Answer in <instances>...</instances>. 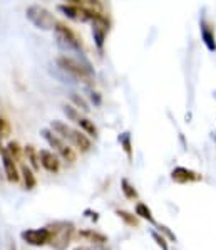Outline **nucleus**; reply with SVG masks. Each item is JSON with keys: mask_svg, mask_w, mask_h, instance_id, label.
I'll return each instance as SVG.
<instances>
[{"mask_svg": "<svg viewBox=\"0 0 216 250\" xmlns=\"http://www.w3.org/2000/svg\"><path fill=\"white\" fill-rule=\"evenodd\" d=\"M87 92H89V99H91L92 104H94V106H101L102 104V98H101V94H99L98 91L89 89Z\"/></svg>", "mask_w": 216, "mask_h": 250, "instance_id": "obj_27", "label": "nucleus"}, {"mask_svg": "<svg viewBox=\"0 0 216 250\" xmlns=\"http://www.w3.org/2000/svg\"><path fill=\"white\" fill-rule=\"evenodd\" d=\"M203 176L199 173L190 170V168H184V167H176L175 170L171 171V180L175 183H193V182H199Z\"/></svg>", "mask_w": 216, "mask_h": 250, "instance_id": "obj_10", "label": "nucleus"}, {"mask_svg": "<svg viewBox=\"0 0 216 250\" xmlns=\"http://www.w3.org/2000/svg\"><path fill=\"white\" fill-rule=\"evenodd\" d=\"M136 215H139L141 218L148 220L149 224H156V220H154L151 210H149V207L144 205V203H137V205H136Z\"/></svg>", "mask_w": 216, "mask_h": 250, "instance_id": "obj_19", "label": "nucleus"}, {"mask_svg": "<svg viewBox=\"0 0 216 250\" xmlns=\"http://www.w3.org/2000/svg\"><path fill=\"white\" fill-rule=\"evenodd\" d=\"M59 69H62L65 74H69L76 83L91 84L94 79V69L84 57H72V56H59L56 59Z\"/></svg>", "mask_w": 216, "mask_h": 250, "instance_id": "obj_1", "label": "nucleus"}, {"mask_svg": "<svg viewBox=\"0 0 216 250\" xmlns=\"http://www.w3.org/2000/svg\"><path fill=\"white\" fill-rule=\"evenodd\" d=\"M118 140H119V143H121L122 149H124L127 160L131 161V160H133V143H131V133L129 131L121 133V134H119Z\"/></svg>", "mask_w": 216, "mask_h": 250, "instance_id": "obj_15", "label": "nucleus"}, {"mask_svg": "<svg viewBox=\"0 0 216 250\" xmlns=\"http://www.w3.org/2000/svg\"><path fill=\"white\" fill-rule=\"evenodd\" d=\"M80 237L87 238L89 242H96V244H104V242H107V238L104 237L102 233L92 232V230H86V232H80Z\"/></svg>", "mask_w": 216, "mask_h": 250, "instance_id": "obj_22", "label": "nucleus"}, {"mask_svg": "<svg viewBox=\"0 0 216 250\" xmlns=\"http://www.w3.org/2000/svg\"><path fill=\"white\" fill-rule=\"evenodd\" d=\"M20 175H22V178H24V183H25V188H27V190H32V188L36 187V183H37L36 175L32 173V170H30V168L27 167V165H22Z\"/></svg>", "mask_w": 216, "mask_h": 250, "instance_id": "obj_16", "label": "nucleus"}, {"mask_svg": "<svg viewBox=\"0 0 216 250\" xmlns=\"http://www.w3.org/2000/svg\"><path fill=\"white\" fill-rule=\"evenodd\" d=\"M25 17H27V21L39 30H54V27L57 25V21H56V17H54V14L49 12L45 7L37 5V3L27 7Z\"/></svg>", "mask_w": 216, "mask_h": 250, "instance_id": "obj_5", "label": "nucleus"}, {"mask_svg": "<svg viewBox=\"0 0 216 250\" xmlns=\"http://www.w3.org/2000/svg\"><path fill=\"white\" fill-rule=\"evenodd\" d=\"M39 161H40V165L49 173H57L60 170L59 156L54 151H49V149H40V151H39Z\"/></svg>", "mask_w": 216, "mask_h": 250, "instance_id": "obj_13", "label": "nucleus"}, {"mask_svg": "<svg viewBox=\"0 0 216 250\" xmlns=\"http://www.w3.org/2000/svg\"><path fill=\"white\" fill-rule=\"evenodd\" d=\"M121 190H122V193L126 195V198H129V200L137 198V191L134 190V187L129 183V180H126V178L121 180Z\"/></svg>", "mask_w": 216, "mask_h": 250, "instance_id": "obj_21", "label": "nucleus"}, {"mask_svg": "<svg viewBox=\"0 0 216 250\" xmlns=\"http://www.w3.org/2000/svg\"><path fill=\"white\" fill-rule=\"evenodd\" d=\"M51 129L56 134H59L64 141H69L71 145H74L80 153H87L92 148L91 140L87 138L86 133L79 131V129H74L64 121H59V119H54L51 123Z\"/></svg>", "mask_w": 216, "mask_h": 250, "instance_id": "obj_2", "label": "nucleus"}, {"mask_svg": "<svg viewBox=\"0 0 216 250\" xmlns=\"http://www.w3.org/2000/svg\"><path fill=\"white\" fill-rule=\"evenodd\" d=\"M54 36H56V44L59 49L65 52L82 54V42L76 36L74 30L69 29L67 25L57 22V25L54 27Z\"/></svg>", "mask_w": 216, "mask_h": 250, "instance_id": "obj_4", "label": "nucleus"}, {"mask_svg": "<svg viewBox=\"0 0 216 250\" xmlns=\"http://www.w3.org/2000/svg\"><path fill=\"white\" fill-rule=\"evenodd\" d=\"M62 111H64L65 116L71 119V121H77V119L80 118L79 109H77L76 106H72V104H64V106H62Z\"/></svg>", "mask_w": 216, "mask_h": 250, "instance_id": "obj_23", "label": "nucleus"}, {"mask_svg": "<svg viewBox=\"0 0 216 250\" xmlns=\"http://www.w3.org/2000/svg\"><path fill=\"white\" fill-rule=\"evenodd\" d=\"M9 133H10V125H9V121H7L5 118L0 116V138L9 136Z\"/></svg>", "mask_w": 216, "mask_h": 250, "instance_id": "obj_26", "label": "nucleus"}, {"mask_svg": "<svg viewBox=\"0 0 216 250\" xmlns=\"http://www.w3.org/2000/svg\"><path fill=\"white\" fill-rule=\"evenodd\" d=\"M7 151H9V155L12 156V158L17 161L19 158H20V146H19L17 141H10L9 145H7Z\"/></svg>", "mask_w": 216, "mask_h": 250, "instance_id": "obj_25", "label": "nucleus"}, {"mask_svg": "<svg viewBox=\"0 0 216 250\" xmlns=\"http://www.w3.org/2000/svg\"><path fill=\"white\" fill-rule=\"evenodd\" d=\"M22 240L29 245H34V247H42V245L49 244V229L44 227V229H30V230H24L20 233Z\"/></svg>", "mask_w": 216, "mask_h": 250, "instance_id": "obj_9", "label": "nucleus"}, {"mask_svg": "<svg viewBox=\"0 0 216 250\" xmlns=\"http://www.w3.org/2000/svg\"><path fill=\"white\" fill-rule=\"evenodd\" d=\"M57 10L62 12L65 17L74 22H91L92 15L96 12V10H92V9H86V7H80V5H72V3L57 5Z\"/></svg>", "mask_w": 216, "mask_h": 250, "instance_id": "obj_8", "label": "nucleus"}, {"mask_svg": "<svg viewBox=\"0 0 216 250\" xmlns=\"http://www.w3.org/2000/svg\"><path fill=\"white\" fill-rule=\"evenodd\" d=\"M0 155H2V165H3V170H5L7 180H9V182H12V183H17L19 180H20V175H19L15 160L9 155V151H7L5 148L0 151Z\"/></svg>", "mask_w": 216, "mask_h": 250, "instance_id": "obj_12", "label": "nucleus"}, {"mask_svg": "<svg viewBox=\"0 0 216 250\" xmlns=\"http://www.w3.org/2000/svg\"><path fill=\"white\" fill-rule=\"evenodd\" d=\"M51 74L54 76L56 79H59L60 83H64V84H77L74 79L71 78L69 74H65V72L62 71V69H59V67H54V69H51Z\"/></svg>", "mask_w": 216, "mask_h": 250, "instance_id": "obj_20", "label": "nucleus"}, {"mask_svg": "<svg viewBox=\"0 0 216 250\" xmlns=\"http://www.w3.org/2000/svg\"><path fill=\"white\" fill-rule=\"evenodd\" d=\"M65 3H72V5H80L82 3V0H64Z\"/></svg>", "mask_w": 216, "mask_h": 250, "instance_id": "obj_30", "label": "nucleus"}, {"mask_svg": "<svg viewBox=\"0 0 216 250\" xmlns=\"http://www.w3.org/2000/svg\"><path fill=\"white\" fill-rule=\"evenodd\" d=\"M76 123L80 126V129H82V131L86 133V134H89V136H92V138H98V128H96L94 121H91L89 118L80 116Z\"/></svg>", "mask_w": 216, "mask_h": 250, "instance_id": "obj_14", "label": "nucleus"}, {"mask_svg": "<svg viewBox=\"0 0 216 250\" xmlns=\"http://www.w3.org/2000/svg\"><path fill=\"white\" fill-rule=\"evenodd\" d=\"M199 32H201V41L206 45V49L210 52H216V37H215V30L210 25V22L204 17L199 19Z\"/></svg>", "mask_w": 216, "mask_h": 250, "instance_id": "obj_11", "label": "nucleus"}, {"mask_svg": "<svg viewBox=\"0 0 216 250\" xmlns=\"http://www.w3.org/2000/svg\"><path fill=\"white\" fill-rule=\"evenodd\" d=\"M40 136L44 138V140L47 141V145L51 146V148L56 149V151L59 153V155L62 156L65 161H69V163H74V161H76L74 149L69 148L67 143H65L59 134L54 133L51 128H44V129H40Z\"/></svg>", "mask_w": 216, "mask_h": 250, "instance_id": "obj_6", "label": "nucleus"}, {"mask_svg": "<svg viewBox=\"0 0 216 250\" xmlns=\"http://www.w3.org/2000/svg\"><path fill=\"white\" fill-rule=\"evenodd\" d=\"M91 25H92V39H94V44L98 47V51L102 52L104 49V44H106V39H107V34H109V21L104 17L102 14L99 12H94L91 19Z\"/></svg>", "mask_w": 216, "mask_h": 250, "instance_id": "obj_7", "label": "nucleus"}, {"mask_svg": "<svg viewBox=\"0 0 216 250\" xmlns=\"http://www.w3.org/2000/svg\"><path fill=\"white\" fill-rule=\"evenodd\" d=\"M69 98H71V101L74 103V106L77 107V109L84 111V113H89L91 111L89 103H87L80 94H77V92H69Z\"/></svg>", "mask_w": 216, "mask_h": 250, "instance_id": "obj_17", "label": "nucleus"}, {"mask_svg": "<svg viewBox=\"0 0 216 250\" xmlns=\"http://www.w3.org/2000/svg\"><path fill=\"white\" fill-rule=\"evenodd\" d=\"M116 215H119V218H122V220H124L127 225L137 227V218L134 217V215L127 213V211H124V210H118V211H116Z\"/></svg>", "mask_w": 216, "mask_h": 250, "instance_id": "obj_24", "label": "nucleus"}, {"mask_svg": "<svg viewBox=\"0 0 216 250\" xmlns=\"http://www.w3.org/2000/svg\"><path fill=\"white\" fill-rule=\"evenodd\" d=\"M49 229V244L56 250H65L71 244L74 235V224L72 222H54L47 227Z\"/></svg>", "mask_w": 216, "mask_h": 250, "instance_id": "obj_3", "label": "nucleus"}, {"mask_svg": "<svg viewBox=\"0 0 216 250\" xmlns=\"http://www.w3.org/2000/svg\"><path fill=\"white\" fill-rule=\"evenodd\" d=\"M12 250H15V249H12Z\"/></svg>", "mask_w": 216, "mask_h": 250, "instance_id": "obj_31", "label": "nucleus"}, {"mask_svg": "<svg viewBox=\"0 0 216 250\" xmlns=\"http://www.w3.org/2000/svg\"><path fill=\"white\" fill-rule=\"evenodd\" d=\"M151 235H153V238H154V240H156V244L159 245L161 249H163V250H169L168 244H166V240H164V237H161L157 232H151Z\"/></svg>", "mask_w": 216, "mask_h": 250, "instance_id": "obj_28", "label": "nucleus"}, {"mask_svg": "<svg viewBox=\"0 0 216 250\" xmlns=\"http://www.w3.org/2000/svg\"><path fill=\"white\" fill-rule=\"evenodd\" d=\"M24 151H25L27 158H29V161H30V165H32L34 170H39V168H40V163H39V153L36 151V149H34V146L32 145H27L25 148H24Z\"/></svg>", "mask_w": 216, "mask_h": 250, "instance_id": "obj_18", "label": "nucleus"}, {"mask_svg": "<svg viewBox=\"0 0 216 250\" xmlns=\"http://www.w3.org/2000/svg\"><path fill=\"white\" fill-rule=\"evenodd\" d=\"M74 250H109L106 247H76Z\"/></svg>", "mask_w": 216, "mask_h": 250, "instance_id": "obj_29", "label": "nucleus"}]
</instances>
